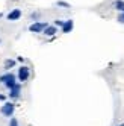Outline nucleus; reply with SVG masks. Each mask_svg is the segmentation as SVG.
Instances as JSON below:
<instances>
[{
  "mask_svg": "<svg viewBox=\"0 0 124 126\" xmlns=\"http://www.w3.org/2000/svg\"><path fill=\"white\" fill-rule=\"evenodd\" d=\"M9 126H18V122H17V119H11Z\"/></svg>",
  "mask_w": 124,
  "mask_h": 126,
  "instance_id": "nucleus-12",
  "label": "nucleus"
},
{
  "mask_svg": "<svg viewBox=\"0 0 124 126\" xmlns=\"http://www.w3.org/2000/svg\"><path fill=\"white\" fill-rule=\"evenodd\" d=\"M0 82H3L8 88H12V87H15L17 85V78L12 75V73H8V75H3L2 78H0Z\"/></svg>",
  "mask_w": 124,
  "mask_h": 126,
  "instance_id": "nucleus-1",
  "label": "nucleus"
},
{
  "mask_svg": "<svg viewBox=\"0 0 124 126\" xmlns=\"http://www.w3.org/2000/svg\"><path fill=\"white\" fill-rule=\"evenodd\" d=\"M73 26H74L73 20H67V21H64V24H62V32H64V33L71 32V31H73Z\"/></svg>",
  "mask_w": 124,
  "mask_h": 126,
  "instance_id": "nucleus-6",
  "label": "nucleus"
},
{
  "mask_svg": "<svg viewBox=\"0 0 124 126\" xmlns=\"http://www.w3.org/2000/svg\"><path fill=\"white\" fill-rule=\"evenodd\" d=\"M113 8H115V9H118L120 12H124V2H123V0H115Z\"/></svg>",
  "mask_w": 124,
  "mask_h": 126,
  "instance_id": "nucleus-9",
  "label": "nucleus"
},
{
  "mask_svg": "<svg viewBox=\"0 0 124 126\" xmlns=\"http://www.w3.org/2000/svg\"><path fill=\"white\" fill-rule=\"evenodd\" d=\"M121 126H123V125H121Z\"/></svg>",
  "mask_w": 124,
  "mask_h": 126,
  "instance_id": "nucleus-17",
  "label": "nucleus"
},
{
  "mask_svg": "<svg viewBox=\"0 0 124 126\" xmlns=\"http://www.w3.org/2000/svg\"><path fill=\"white\" fill-rule=\"evenodd\" d=\"M55 24H56V26H61V28H62V24H64V21H59V20H58Z\"/></svg>",
  "mask_w": 124,
  "mask_h": 126,
  "instance_id": "nucleus-14",
  "label": "nucleus"
},
{
  "mask_svg": "<svg viewBox=\"0 0 124 126\" xmlns=\"http://www.w3.org/2000/svg\"><path fill=\"white\" fill-rule=\"evenodd\" d=\"M20 91H21V87L17 84L15 87H12L11 88V93H9V96L12 97V99H17V97H20Z\"/></svg>",
  "mask_w": 124,
  "mask_h": 126,
  "instance_id": "nucleus-7",
  "label": "nucleus"
},
{
  "mask_svg": "<svg viewBox=\"0 0 124 126\" xmlns=\"http://www.w3.org/2000/svg\"><path fill=\"white\" fill-rule=\"evenodd\" d=\"M58 32V29H56V26H47L46 29H44V35H47V37H53V35H55Z\"/></svg>",
  "mask_w": 124,
  "mask_h": 126,
  "instance_id": "nucleus-8",
  "label": "nucleus"
},
{
  "mask_svg": "<svg viewBox=\"0 0 124 126\" xmlns=\"http://www.w3.org/2000/svg\"><path fill=\"white\" fill-rule=\"evenodd\" d=\"M0 17H3V14H2V12H0Z\"/></svg>",
  "mask_w": 124,
  "mask_h": 126,
  "instance_id": "nucleus-16",
  "label": "nucleus"
},
{
  "mask_svg": "<svg viewBox=\"0 0 124 126\" xmlns=\"http://www.w3.org/2000/svg\"><path fill=\"white\" fill-rule=\"evenodd\" d=\"M123 126H124V125H123Z\"/></svg>",
  "mask_w": 124,
  "mask_h": 126,
  "instance_id": "nucleus-18",
  "label": "nucleus"
},
{
  "mask_svg": "<svg viewBox=\"0 0 124 126\" xmlns=\"http://www.w3.org/2000/svg\"><path fill=\"white\" fill-rule=\"evenodd\" d=\"M14 111H15V105L12 102H5L3 106L0 108V112H2L5 117H12L14 115Z\"/></svg>",
  "mask_w": 124,
  "mask_h": 126,
  "instance_id": "nucleus-2",
  "label": "nucleus"
},
{
  "mask_svg": "<svg viewBox=\"0 0 124 126\" xmlns=\"http://www.w3.org/2000/svg\"><path fill=\"white\" fill-rule=\"evenodd\" d=\"M20 17H21V11L18 9V8H15V9H12L9 14H8V17H6V18L9 20V21H15V20H18Z\"/></svg>",
  "mask_w": 124,
  "mask_h": 126,
  "instance_id": "nucleus-5",
  "label": "nucleus"
},
{
  "mask_svg": "<svg viewBox=\"0 0 124 126\" xmlns=\"http://www.w3.org/2000/svg\"><path fill=\"white\" fill-rule=\"evenodd\" d=\"M118 21H120V23H123V24H124V12H121V14H120V15H118Z\"/></svg>",
  "mask_w": 124,
  "mask_h": 126,
  "instance_id": "nucleus-11",
  "label": "nucleus"
},
{
  "mask_svg": "<svg viewBox=\"0 0 124 126\" xmlns=\"http://www.w3.org/2000/svg\"><path fill=\"white\" fill-rule=\"evenodd\" d=\"M14 64H15V61L9 59V61H6V62H5V67H6V68H9V67H14Z\"/></svg>",
  "mask_w": 124,
  "mask_h": 126,
  "instance_id": "nucleus-10",
  "label": "nucleus"
},
{
  "mask_svg": "<svg viewBox=\"0 0 124 126\" xmlns=\"http://www.w3.org/2000/svg\"><path fill=\"white\" fill-rule=\"evenodd\" d=\"M56 5H58V6H64V8H68V6H70V5H68V3H65V2H58Z\"/></svg>",
  "mask_w": 124,
  "mask_h": 126,
  "instance_id": "nucleus-13",
  "label": "nucleus"
},
{
  "mask_svg": "<svg viewBox=\"0 0 124 126\" xmlns=\"http://www.w3.org/2000/svg\"><path fill=\"white\" fill-rule=\"evenodd\" d=\"M47 23H42V21H37V23H33L29 26V31L30 32H35V33H39V32H44V29L47 28Z\"/></svg>",
  "mask_w": 124,
  "mask_h": 126,
  "instance_id": "nucleus-4",
  "label": "nucleus"
},
{
  "mask_svg": "<svg viewBox=\"0 0 124 126\" xmlns=\"http://www.w3.org/2000/svg\"><path fill=\"white\" fill-rule=\"evenodd\" d=\"M5 99H6V97H5L3 94H0V100H5Z\"/></svg>",
  "mask_w": 124,
  "mask_h": 126,
  "instance_id": "nucleus-15",
  "label": "nucleus"
},
{
  "mask_svg": "<svg viewBox=\"0 0 124 126\" xmlns=\"http://www.w3.org/2000/svg\"><path fill=\"white\" fill-rule=\"evenodd\" d=\"M29 76H30V70H29V67L23 65V67L18 68V80H20V82H26V80L29 79Z\"/></svg>",
  "mask_w": 124,
  "mask_h": 126,
  "instance_id": "nucleus-3",
  "label": "nucleus"
}]
</instances>
